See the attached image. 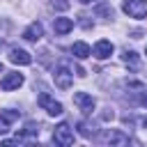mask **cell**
<instances>
[{
	"label": "cell",
	"instance_id": "cell-19",
	"mask_svg": "<svg viewBox=\"0 0 147 147\" xmlns=\"http://www.w3.org/2000/svg\"><path fill=\"white\" fill-rule=\"evenodd\" d=\"M140 103H142V106H147V92H145V94L140 96Z\"/></svg>",
	"mask_w": 147,
	"mask_h": 147
},
{
	"label": "cell",
	"instance_id": "cell-17",
	"mask_svg": "<svg viewBox=\"0 0 147 147\" xmlns=\"http://www.w3.org/2000/svg\"><path fill=\"white\" fill-rule=\"evenodd\" d=\"M0 115H2L9 124H11V122H16V119L21 117V113H18V110H0Z\"/></svg>",
	"mask_w": 147,
	"mask_h": 147
},
{
	"label": "cell",
	"instance_id": "cell-12",
	"mask_svg": "<svg viewBox=\"0 0 147 147\" xmlns=\"http://www.w3.org/2000/svg\"><path fill=\"white\" fill-rule=\"evenodd\" d=\"M53 30H55L57 34H67V32L74 30V21H71V18H55V21H53Z\"/></svg>",
	"mask_w": 147,
	"mask_h": 147
},
{
	"label": "cell",
	"instance_id": "cell-10",
	"mask_svg": "<svg viewBox=\"0 0 147 147\" xmlns=\"http://www.w3.org/2000/svg\"><path fill=\"white\" fill-rule=\"evenodd\" d=\"M9 62H14V64H30L32 62V55L28 53V51H23V48H11L9 51Z\"/></svg>",
	"mask_w": 147,
	"mask_h": 147
},
{
	"label": "cell",
	"instance_id": "cell-11",
	"mask_svg": "<svg viewBox=\"0 0 147 147\" xmlns=\"http://www.w3.org/2000/svg\"><path fill=\"white\" fill-rule=\"evenodd\" d=\"M37 136H39V124L28 122V124H25V129H23V131H18L16 140H18V142H23V140H28V138H37Z\"/></svg>",
	"mask_w": 147,
	"mask_h": 147
},
{
	"label": "cell",
	"instance_id": "cell-16",
	"mask_svg": "<svg viewBox=\"0 0 147 147\" xmlns=\"http://www.w3.org/2000/svg\"><path fill=\"white\" fill-rule=\"evenodd\" d=\"M51 7L57 9V11H67V9L71 7V2H69V0H51Z\"/></svg>",
	"mask_w": 147,
	"mask_h": 147
},
{
	"label": "cell",
	"instance_id": "cell-5",
	"mask_svg": "<svg viewBox=\"0 0 147 147\" xmlns=\"http://www.w3.org/2000/svg\"><path fill=\"white\" fill-rule=\"evenodd\" d=\"M21 85H23V74H18V71L5 74V76H2V80H0V90H5V92L18 90Z\"/></svg>",
	"mask_w": 147,
	"mask_h": 147
},
{
	"label": "cell",
	"instance_id": "cell-4",
	"mask_svg": "<svg viewBox=\"0 0 147 147\" xmlns=\"http://www.w3.org/2000/svg\"><path fill=\"white\" fill-rule=\"evenodd\" d=\"M53 80H55V85H57L60 90H69L71 83H74V74H71L67 67H57L55 74H53Z\"/></svg>",
	"mask_w": 147,
	"mask_h": 147
},
{
	"label": "cell",
	"instance_id": "cell-18",
	"mask_svg": "<svg viewBox=\"0 0 147 147\" xmlns=\"http://www.w3.org/2000/svg\"><path fill=\"white\" fill-rule=\"evenodd\" d=\"M7 131H9V122L0 115V133H7Z\"/></svg>",
	"mask_w": 147,
	"mask_h": 147
},
{
	"label": "cell",
	"instance_id": "cell-15",
	"mask_svg": "<svg viewBox=\"0 0 147 147\" xmlns=\"http://www.w3.org/2000/svg\"><path fill=\"white\" fill-rule=\"evenodd\" d=\"M78 133H80L83 138H92V136H94V129H92L90 124H85V122H80V124H78Z\"/></svg>",
	"mask_w": 147,
	"mask_h": 147
},
{
	"label": "cell",
	"instance_id": "cell-7",
	"mask_svg": "<svg viewBox=\"0 0 147 147\" xmlns=\"http://www.w3.org/2000/svg\"><path fill=\"white\" fill-rule=\"evenodd\" d=\"M101 142H106V145H129V136L126 133H122V131H110V129H106L103 133H101Z\"/></svg>",
	"mask_w": 147,
	"mask_h": 147
},
{
	"label": "cell",
	"instance_id": "cell-9",
	"mask_svg": "<svg viewBox=\"0 0 147 147\" xmlns=\"http://www.w3.org/2000/svg\"><path fill=\"white\" fill-rule=\"evenodd\" d=\"M44 37V28H41V23H30L25 30H23V39H28V41H39Z\"/></svg>",
	"mask_w": 147,
	"mask_h": 147
},
{
	"label": "cell",
	"instance_id": "cell-20",
	"mask_svg": "<svg viewBox=\"0 0 147 147\" xmlns=\"http://www.w3.org/2000/svg\"><path fill=\"white\" fill-rule=\"evenodd\" d=\"M80 2H83V5H90V2H94V0H80Z\"/></svg>",
	"mask_w": 147,
	"mask_h": 147
},
{
	"label": "cell",
	"instance_id": "cell-3",
	"mask_svg": "<svg viewBox=\"0 0 147 147\" xmlns=\"http://www.w3.org/2000/svg\"><path fill=\"white\" fill-rule=\"evenodd\" d=\"M39 106H41L48 115H62V103L55 101L48 92H41V94H39Z\"/></svg>",
	"mask_w": 147,
	"mask_h": 147
},
{
	"label": "cell",
	"instance_id": "cell-13",
	"mask_svg": "<svg viewBox=\"0 0 147 147\" xmlns=\"http://www.w3.org/2000/svg\"><path fill=\"white\" fill-rule=\"evenodd\" d=\"M71 53H74L78 60H85V57H90V55H92V48H90L85 41H76V44L71 46Z\"/></svg>",
	"mask_w": 147,
	"mask_h": 147
},
{
	"label": "cell",
	"instance_id": "cell-2",
	"mask_svg": "<svg viewBox=\"0 0 147 147\" xmlns=\"http://www.w3.org/2000/svg\"><path fill=\"white\" fill-rule=\"evenodd\" d=\"M122 9L131 18H145L147 16V0H124Z\"/></svg>",
	"mask_w": 147,
	"mask_h": 147
},
{
	"label": "cell",
	"instance_id": "cell-14",
	"mask_svg": "<svg viewBox=\"0 0 147 147\" xmlns=\"http://www.w3.org/2000/svg\"><path fill=\"white\" fill-rule=\"evenodd\" d=\"M122 57H124V62H126L131 69H138V62H140V60H138V53H136V51H124Z\"/></svg>",
	"mask_w": 147,
	"mask_h": 147
},
{
	"label": "cell",
	"instance_id": "cell-21",
	"mask_svg": "<svg viewBox=\"0 0 147 147\" xmlns=\"http://www.w3.org/2000/svg\"><path fill=\"white\" fill-rule=\"evenodd\" d=\"M142 126H145V129H147V117H145V119H142Z\"/></svg>",
	"mask_w": 147,
	"mask_h": 147
},
{
	"label": "cell",
	"instance_id": "cell-1",
	"mask_svg": "<svg viewBox=\"0 0 147 147\" xmlns=\"http://www.w3.org/2000/svg\"><path fill=\"white\" fill-rule=\"evenodd\" d=\"M53 142H55V145H62V147L74 145V131L69 129L67 122H62V124L55 126V131H53Z\"/></svg>",
	"mask_w": 147,
	"mask_h": 147
},
{
	"label": "cell",
	"instance_id": "cell-22",
	"mask_svg": "<svg viewBox=\"0 0 147 147\" xmlns=\"http://www.w3.org/2000/svg\"><path fill=\"white\" fill-rule=\"evenodd\" d=\"M0 74H2V62H0Z\"/></svg>",
	"mask_w": 147,
	"mask_h": 147
},
{
	"label": "cell",
	"instance_id": "cell-6",
	"mask_svg": "<svg viewBox=\"0 0 147 147\" xmlns=\"http://www.w3.org/2000/svg\"><path fill=\"white\" fill-rule=\"evenodd\" d=\"M74 103H76L85 115H92V110L96 108V101H94L87 92H76V94H74Z\"/></svg>",
	"mask_w": 147,
	"mask_h": 147
},
{
	"label": "cell",
	"instance_id": "cell-8",
	"mask_svg": "<svg viewBox=\"0 0 147 147\" xmlns=\"http://www.w3.org/2000/svg\"><path fill=\"white\" fill-rule=\"evenodd\" d=\"M113 44L108 41V39H101V41H96L94 44V48H92V53H94V57H99V60H106V57H110L113 55Z\"/></svg>",
	"mask_w": 147,
	"mask_h": 147
}]
</instances>
